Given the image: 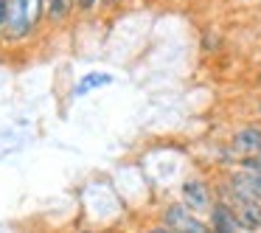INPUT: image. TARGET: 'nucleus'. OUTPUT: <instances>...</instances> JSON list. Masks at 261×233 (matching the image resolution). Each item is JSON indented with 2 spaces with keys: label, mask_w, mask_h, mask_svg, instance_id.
<instances>
[{
  "label": "nucleus",
  "mask_w": 261,
  "mask_h": 233,
  "mask_svg": "<svg viewBox=\"0 0 261 233\" xmlns=\"http://www.w3.org/2000/svg\"><path fill=\"white\" fill-rule=\"evenodd\" d=\"M233 166H239V169H244V171L250 174L253 194L258 197V202H261V163H258V158H239Z\"/></svg>",
  "instance_id": "nucleus-8"
},
{
  "label": "nucleus",
  "mask_w": 261,
  "mask_h": 233,
  "mask_svg": "<svg viewBox=\"0 0 261 233\" xmlns=\"http://www.w3.org/2000/svg\"><path fill=\"white\" fill-rule=\"evenodd\" d=\"M222 48V31L216 29H208L202 34V54H208V57H214L216 51Z\"/></svg>",
  "instance_id": "nucleus-9"
},
{
  "label": "nucleus",
  "mask_w": 261,
  "mask_h": 233,
  "mask_svg": "<svg viewBox=\"0 0 261 233\" xmlns=\"http://www.w3.org/2000/svg\"><path fill=\"white\" fill-rule=\"evenodd\" d=\"M135 233H177V230L169 227V225H163V222L158 219V222H149V225H141Z\"/></svg>",
  "instance_id": "nucleus-11"
},
{
  "label": "nucleus",
  "mask_w": 261,
  "mask_h": 233,
  "mask_svg": "<svg viewBox=\"0 0 261 233\" xmlns=\"http://www.w3.org/2000/svg\"><path fill=\"white\" fill-rule=\"evenodd\" d=\"M76 6H79V17H90L98 12V0H76Z\"/></svg>",
  "instance_id": "nucleus-12"
},
{
  "label": "nucleus",
  "mask_w": 261,
  "mask_h": 233,
  "mask_svg": "<svg viewBox=\"0 0 261 233\" xmlns=\"http://www.w3.org/2000/svg\"><path fill=\"white\" fill-rule=\"evenodd\" d=\"M45 29V0H9V17L0 31L3 48L31 45Z\"/></svg>",
  "instance_id": "nucleus-1"
},
{
  "label": "nucleus",
  "mask_w": 261,
  "mask_h": 233,
  "mask_svg": "<svg viewBox=\"0 0 261 233\" xmlns=\"http://www.w3.org/2000/svg\"><path fill=\"white\" fill-rule=\"evenodd\" d=\"M247 3H250V6H258L261 9V0H247Z\"/></svg>",
  "instance_id": "nucleus-16"
},
{
  "label": "nucleus",
  "mask_w": 261,
  "mask_h": 233,
  "mask_svg": "<svg viewBox=\"0 0 261 233\" xmlns=\"http://www.w3.org/2000/svg\"><path fill=\"white\" fill-rule=\"evenodd\" d=\"M6 17H9V0H0V31L6 25Z\"/></svg>",
  "instance_id": "nucleus-13"
},
{
  "label": "nucleus",
  "mask_w": 261,
  "mask_h": 233,
  "mask_svg": "<svg viewBox=\"0 0 261 233\" xmlns=\"http://www.w3.org/2000/svg\"><path fill=\"white\" fill-rule=\"evenodd\" d=\"M177 191H180L177 199H180L182 205H188V208L199 216H205L211 211V205L216 202V186H214V180L205 177V174H188L186 180L180 183Z\"/></svg>",
  "instance_id": "nucleus-2"
},
{
  "label": "nucleus",
  "mask_w": 261,
  "mask_h": 233,
  "mask_svg": "<svg viewBox=\"0 0 261 233\" xmlns=\"http://www.w3.org/2000/svg\"><path fill=\"white\" fill-rule=\"evenodd\" d=\"M205 222H208V227L214 233H244L239 219H236V214H233V208L225 199H216L211 205V211L205 214Z\"/></svg>",
  "instance_id": "nucleus-6"
},
{
  "label": "nucleus",
  "mask_w": 261,
  "mask_h": 233,
  "mask_svg": "<svg viewBox=\"0 0 261 233\" xmlns=\"http://www.w3.org/2000/svg\"><path fill=\"white\" fill-rule=\"evenodd\" d=\"M132 0H98V14H115L118 9L129 6Z\"/></svg>",
  "instance_id": "nucleus-10"
},
{
  "label": "nucleus",
  "mask_w": 261,
  "mask_h": 233,
  "mask_svg": "<svg viewBox=\"0 0 261 233\" xmlns=\"http://www.w3.org/2000/svg\"><path fill=\"white\" fill-rule=\"evenodd\" d=\"M73 233H110V230H93V227H82V230H73Z\"/></svg>",
  "instance_id": "nucleus-14"
},
{
  "label": "nucleus",
  "mask_w": 261,
  "mask_h": 233,
  "mask_svg": "<svg viewBox=\"0 0 261 233\" xmlns=\"http://www.w3.org/2000/svg\"><path fill=\"white\" fill-rule=\"evenodd\" d=\"M79 17L76 0H45V29L62 31Z\"/></svg>",
  "instance_id": "nucleus-5"
},
{
  "label": "nucleus",
  "mask_w": 261,
  "mask_h": 233,
  "mask_svg": "<svg viewBox=\"0 0 261 233\" xmlns=\"http://www.w3.org/2000/svg\"><path fill=\"white\" fill-rule=\"evenodd\" d=\"M227 146L239 158H255L261 152V121H247V124L233 126L227 135Z\"/></svg>",
  "instance_id": "nucleus-4"
},
{
  "label": "nucleus",
  "mask_w": 261,
  "mask_h": 233,
  "mask_svg": "<svg viewBox=\"0 0 261 233\" xmlns=\"http://www.w3.org/2000/svg\"><path fill=\"white\" fill-rule=\"evenodd\" d=\"M255 158H258V163H261V152H258V154H255Z\"/></svg>",
  "instance_id": "nucleus-17"
},
{
  "label": "nucleus",
  "mask_w": 261,
  "mask_h": 233,
  "mask_svg": "<svg viewBox=\"0 0 261 233\" xmlns=\"http://www.w3.org/2000/svg\"><path fill=\"white\" fill-rule=\"evenodd\" d=\"M255 87H258V93H261V70L255 73Z\"/></svg>",
  "instance_id": "nucleus-15"
},
{
  "label": "nucleus",
  "mask_w": 261,
  "mask_h": 233,
  "mask_svg": "<svg viewBox=\"0 0 261 233\" xmlns=\"http://www.w3.org/2000/svg\"><path fill=\"white\" fill-rule=\"evenodd\" d=\"M158 219L163 222V225L174 227L177 233H214L208 227V222H205V216L194 214L188 205H182L180 199H171V202H166L163 208L158 211Z\"/></svg>",
  "instance_id": "nucleus-3"
},
{
  "label": "nucleus",
  "mask_w": 261,
  "mask_h": 233,
  "mask_svg": "<svg viewBox=\"0 0 261 233\" xmlns=\"http://www.w3.org/2000/svg\"><path fill=\"white\" fill-rule=\"evenodd\" d=\"M107 85H113V76H110V73H101V70H93V73L82 76V79L76 82L73 96H87V93L98 90V87H107Z\"/></svg>",
  "instance_id": "nucleus-7"
}]
</instances>
